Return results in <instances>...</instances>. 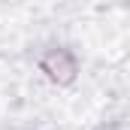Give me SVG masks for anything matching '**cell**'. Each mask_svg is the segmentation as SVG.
I'll return each instance as SVG.
<instances>
[{
  "mask_svg": "<svg viewBox=\"0 0 130 130\" xmlns=\"http://www.w3.org/2000/svg\"><path fill=\"white\" fill-rule=\"evenodd\" d=\"M39 70H42L55 85H70V82L76 79V73H79V61H76V55L67 52V48H52V52H45V55L39 58Z\"/></svg>",
  "mask_w": 130,
  "mask_h": 130,
  "instance_id": "cell-1",
  "label": "cell"
}]
</instances>
